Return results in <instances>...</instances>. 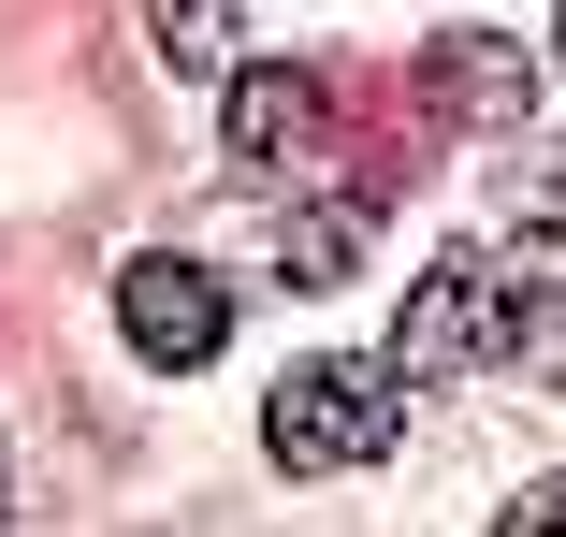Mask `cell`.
I'll return each mask as SVG.
<instances>
[{
  "instance_id": "obj_1",
  "label": "cell",
  "mask_w": 566,
  "mask_h": 537,
  "mask_svg": "<svg viewBox=\"0 0 566 537\" xmlns=\"http://www.w3.org/2000/svg\"><path fill=\"white\" fill-rule=\"evenodd\" d=\"M523 319H537V305L509 291V262L465 248V262H436V276L392 305V378H494V364L523 349Z\"/></svg>"
},
{
  "instance_id": "obj_2",
  "label": "cell",
  "mask_w": 566,
  "mask_h": 537,
  "mask_svg": "<svg viewBox=\"0 0 566 537\" xmlns=\"http://www.w3.org/2000/svg\"><path fill=\"white\" fill-rule=\"evenodd\" d=\"M262 451H276L291 480H334V465H378V451H392V378H378V364H349V349H319V364H291V378L262 392Z\"/></svg>"
},
{
  "instance_id": "obj_3",
  "label": "cell",
  "mask_w": 566,
  "mask_h": 537,
  "mask_svg": "<svg viewBox=\"0 0 566 537\" xmlns=\"http://www.w3.org/2000/svg\"><path fill=\"white\" fill-rule=\"evenodd\" d=\"M117 335L146 349V378H203L218 349H233V291H218L203 262H175V248H146L117 276Z\"/></svg>"
},
{
  "instance_id": "obj_4",
  "label": "cell",
  "mask_w": 566,
  "mask_h": 537,
  "mask_svg": "<svg viewBox=\"0 0 566 537\" xmlns=\"http://www.w3.org/2000/svg\"><path fill=\"white\" fill-rule=\"evenodd\" d=\"M421 102L509 146V131L537 117V73H523V44H494V30H436V59H421Z\"/></svg>"
},
{
  "instance_id": "obj_5",
  "label": "cell",
  "mask_w": 566,
  "mask_h": 537,
  "mask_svg": "<svg viewBox=\"0 0 566 537\" xmlns=\"http://www.w3.org/2000/svg\"><path fill=\"white\" fill-rule=\"evenodd\" d=\"M305 146H319V73H233V160L276 175Z\"/></svg>"
},
{
  "instance_id": "obj_6",
  "label": "cell",
  "mask_w": 566,
  "mask_h": 537,
  "mask_svg": "<svg viewBox=\"0 0 566 537\" xmlns=\"http://www.w3.org/2000/svg\"><path fill=\"white\" fill-rule=\"evenodd\" d=\"M364 233H378V189H364V203H305V219L276 233V276H291V291H334V276H364Z\"/></svg>"
},
{
  "instance_id": "obj_7",
  "label": "cell",
  "mask_w": 566,
  "mask_h": 537,
  "mask_svg": "<svg viewBox=\"0 0 566 537\" xmlns=\"http://www.w3.org/2000/svg\"><path fill=\"white\" fill-rule=\"evenodd\" d=\"M160 59L175 73H233V0H160Z\"/></svg>"
},
{
  "instance_id": "obj_8",
  "label": "cell",
  "mask_w": 566,
  "mask_h": 537,
  "mask_svg": "<svg viewBox=\"0 0 566 537\" xmlns=\"http://www.w3.org/2000/svg\"><path fill=\"white\" fill-rule=\"evenodd\" d=\"M509 537H566V480H537V494H509Z\"/></svg>"
},
{
  "instance_id": "obj_9",
  "label": "cell",
  "mask_w": 566,
  "mask_h": 537,
  "mask_svg": "<svg viewBox=\"0 0 566 537\" xmlns=\"http://www.w3.org/2000/svg\"><path fill=\"white\" fill-rule=\"evenodd\" d=\"M0 508H15V480H0Z\"/></svg>"
},
{
  "instance_id": "obj_10",
  "label": "cell",
  "mask_w": 566,
  "mask_h": 537,
  "mask_svg": "<svg viewBox=\"0 0 566 537\" xmlns=\"http://www.w3.org/2000/svg\"><path fill=\"white\" fill-rule=\"evenodd\" d=\"M552 30H566V15H552Z\"/></svg>"
}]
</instances>
